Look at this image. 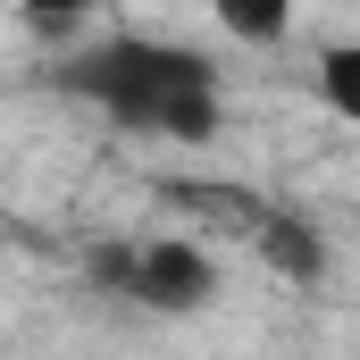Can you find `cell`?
I'll use <instances>...</instances> for the list:
<instances>
[{
	"label": "cell",
	"mask_w": 360,
	"mask_h": 360,
	"mask_svg": "<svg viewBox=\"0 0 360 360\" xmlns=\"http://www.w3.org/2000/svg\"><path fill=\"white\" fill-rule=\"evenodd\" d=\"M59 92L84 101L92 117H109L134 143H168V151H210L226 126V76L201 42L176 34H101L84 51L59 59Z\"/></svg>",
	"instance_id": "cell-1"
},
{
	"label": "cell",
	"mask_w": 360,
	"mask_h": 360,
	"mask_svg": "<svg viewBox=\"0 0 360 360\" xmlns=\"http://www.w3.org/2000/svg\"><path fill=\"white\" fill-rule=\"evenodd\" d=\"M84 276L151 319H193L218 302V252L201 235H101L84 243Z\"/></svg>",
	"instance_id": "cell-2"
},
{
	"label": "cell",
	"mask_w": 360,
	"mask_h": 360,
	"mask_svg": "<svg viewBox=\"0 0 360 360\" xmlns=\"http://www.w3.org/2000/svg\"><path fill=\"white\" fill-rule=\"evenodd\" d=\"M160 193L176 201L184 218L243 235V243L260 252V269H269V276H285V285H319V276H327V235H319L302 210H285V201H260V193H243V184H193V176H168Z\"/></svg>",
	"instance_id": "cell-3"
},
{
	"label": "cell",
	"mask_w": 360,
	"mask_h": 360,
	"mask_svg": "<svg viewBox=\"0 0 360 360\" xmlns=\"http://www.w3.org/2000/svg\"><path fill=\"white\" fill-rule=\"evenodd\" d=\"M319 101H327L344 126H360V34H344V42L319 51Z\"/></svg>",
	"instance_id": "cell-4"
},
{
	"label": "cell",
	"mask_w": 360,
	"mask_h": 360,
	"mask_svg": "<svg viewBox=\"0 0 360 360\" xmlns=\"http://www.w3.org/2000/svg\"><path fill=\"white\" fill-rule=\"evenodd\" d=\"M293 8H302V0H210V17H218L235 42H285V34H293Z\"/></svg>",
	"instance_id": "cell-5"
},
{
	"label": "cell",
	"mask_w": 360,
	"mask_h": 360,
	"mask_svg": "<svg viewBox=\"0 0 360 360\" xmlns=\"http://www.w3.org/2000/svg\"><path fill=\"white\" fill-rule=\"evenodd\" d=\"M17 8H25V17H34L42 34H68V25H84L101 0H17Z\"/></svg>",
	"instance_id": "cell-6"
}]
</instances>
